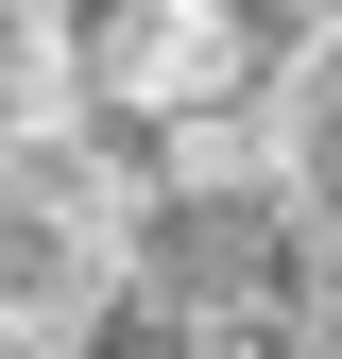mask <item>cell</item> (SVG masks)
I'll list each match as a JSON object with an SVG mask.
<instances>
[{"label": "cell", "instance_id": "3957f363", "mask_svg": "<svg viewBox=\"0 0 342 359\" xmlns=\"http://www.w3.org/2000/svg\"><path fill=\"white\" fill-rule=\"evenodd\" d=\"M69 120H86V34L34 18V0H0V154L69 137Z\"/></svg>", "mask_w": 342, "mask_h": 359}, {"label": "cell", "instance_id": "6da1fadb", "mask_svg": "<svg viewBox=\"0 0 342 359\" xmlns=\"http://www.w3.org/2000/svg\"><path fill=\"white\" fill-rule=\"evenodd\" d=\"M274 18H223V0H120L86 34V120L103 137H205V120L274 103Z\"/></svg>", "mask_w": 342, "mask_h": 359}, {"label": "cell", "instance_id": "7a4b0ae2", "mask_svg": "<svg viewBox=\"0 0 342 359\" xmlns=\"http://www.w3.org/2000/svg\"><path fill=\"white\" fill-rule=\"evenodd\" d=\"M274 154H291L308 240H342V18H308V34L274 52Z\"/></svg>", "mask_w": 342, "mask_h": 359}]
</instances>
